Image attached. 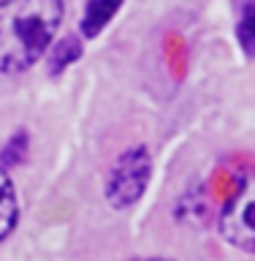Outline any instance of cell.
Returning a JSON list of instances; mask_svg holds the SVG:
<instances>
[{
  "label": "cell",
  "instance_id": "1",
  "mask_svg": "<svg viewBox=\"0 0 255 261\" xmlns=\"http://www.w3.org/2000/svg\"><path fill=\"white\" fill-rule=\"evenodd\" d=\"M63 14V0H0V73H19L38 63Z\"/></svg>",
  "mask_w": 255,
  "mask_h": 261
},
{
  "label": "cell",
  "instance_id": "2",
  "mask_svg": "<svg viewBox=\"0 0 255 261\" xmlns=\"http://www.w3.org/2000/svg\"><path fill=\"white\" fill-rule=\"evenodd\" d=\"M150 177H152V158L147 152V147L125 150L114 161L109 177H106V185H103L106 201L114 210L133 207L144 196L147 185H150Z\"/></svg>",
  "mask_w": 255,
  "mask_h": 261
},
{
  "label": "cell",
  "instance_id": "3",
  "mask_svg": "<svg viewBox=\"0 0 255 261\" xmlns=\"http://www.w3.org/2000/svg\"><path fill=\"white\" fill-rule=\"evenodd\" d=\"M220 234L231 248L255 256V171L220 212Z\"/></svg>",
  "mask_w": 255,
  "mask_h": 261
},
{
  "label": "cell",
  "instance_id": "4",
  "mask_svg": "<svg viewBox=\"0 0 255 261\" xmlns=\"http://www.w3.org/2000/svg\"><path fill=\"white\" fill-rule=\"evenodd\" d=\"M120 6H122V0H87L84 16H81V33H84V38H95L111 22V16L117 14Z\"/></svg>",
  "mask_w": 255,
  "mask_h": 261
},
{
  "label": "cell",
  "instance_id": "5",
  "mask_svg": "<svg viewBox=\"0 0 255 261\" xmlns=\"http://www.w3.org/2000/svg\"><path fill=\"white\" fill-rule=\"evenodd\" d=\"M16 218H19V201H16V191L11 177L0 166V242L14 231Z\"/></svg>",
  "mask_w": 255,
  "mask_h": 261
},
{
  "label": "cell",
  "instance_id": "6",
  "mask_svg": "<svg viewBox=\"0 0 255 261\" xmlns=\"http://www.w3.org/2000/svg\"><path fill=\"white\" fill-rule=\"evenodd\" d=\"M236 38L250 57H255V0H242L239 22H236Z\"/></svg>",
  "mask_w": 255,
  "mask_h": 261
},
{
  "label": "cell",
  "instance_id": "7",
  "mask_svg": "<svg viewBox=\"0 0 255 261\" xmlns=\"http://www.w3.org/2000/svg\"><path fill=\"white\" fill-rule=\"evenodd\" d=\"M79 55H81V46L76 44V38H65V41H60V44L54 46V52H52V60H49V65H52V73L63 71L65 65L73 63Z\"/></svg>",
  "mask_w": 255,
  "mask_h": 261
},
{
  "label": "cell",
  "instance_id": "8",
  "mask_svg": "<svg viewBox=\"0 0 255 261\" xmlns=\"http://www.w3.org/2000/svg\"><path fill=\"white\" fill-rule=\"evenodd\" d=\"M133 261H171V258H163V256H147V258H133Z\"/></svg>",
  "mask_w": 255,
  "mask_h": 261
}]
</instances>
